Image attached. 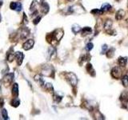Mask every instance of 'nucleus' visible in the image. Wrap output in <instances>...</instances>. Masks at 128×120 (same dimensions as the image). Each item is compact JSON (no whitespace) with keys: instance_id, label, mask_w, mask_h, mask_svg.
<instances>
[{"instance_id":"1","label":"nucleus","mask_w":128,"mask_h":120,"mask_svg":"<svg viewBox=\"0 0 128 120\" xmlns=\"http://www.w3.org/2000/svg\"><path fill=\"white\" fill-rule=\"evenodd\" d=\"M65 77H66V79L67 80V82L72 86H76L77 83H78V78H77V76L75 75L74 73H72V72L67 73L65 74Z\"/></svg>"},{"instance_id":"2","label":"nucleus","mask_w":128,"mask_h":120,"mask_svg":"<svg viewBox=\"0 0 128 120\" xmlns=\"http://www.w3.org/2000/svg\"><path fill=\"white\" fill-rule=\"evenodd\" d=\"M121 75H122V70L119 66H115L111 70V76L114 78H119Z\"/></svg>"},{"instance_id":"3","label":"nucleus","mask_w":128,"mask_h":120,"mask_svg":"<svg viewBox=\"0 0 128 120\" xmlns=\"http://www.w3.org/2000/svg\"><path fill=\"white\" fill-rule=\"evenodd\" d=\"M53 37L56 41H60V39L63 36V30L62 29H57L53 32Z\"/></svg>"},{"instance_id":"4","label":"nucleus","mask_w":128,"mask_h":120,"mask_svg":"<svg viewBox=\"0 0 128 120\" xmlns=\"http://www.w3.org/2000/svg\"><path fill=\"white\" fill-rule=\"evenodd\" d=\"M10 7L11 10H14V11H20L22 10V4L20 2H12L10 5Z\"/></svg>"},{"instance_id":"5","label":"nucleus","mask_w":128,"mask_h":120,"mask_svg":"<svg viewBox=\"0 0 128 120\" xmlns=\"http://www.w3.org/2000/svg\"><path fill=\"white\" fill-rule=\"evenodd\" d=\"M34 40L33 39H28L27 42H24V44H23V49L26 50H28L30 49H31L33 47V46H34Z\"/></svg>"},{"instance_id":"6","label":"nucleus","mask_w":128,"mask_h":120,"mask_svg":"<svg viewBox=\"0 0 128 120\" xmlns=\"http://www.w3.org/2000/svg\"><path fill=\"white\" fill-rule=\"evenodd\" d=\"M111 26H112V21L111 20H106L104 23V29L107 33H109V35H111Z\"/></svg>"},{"instance_id":"7","label":"nucleus","mask_w":128,"mask_h":120,"mask_svg":"<svg viewBox=\"0 0 128 120\" xmlns=\"http://www.w3.org/2000/svg\"><path fill=\"white\" fill-rule=\"evenodd\" d=\"M23 58H24V55H23V54L22 52H16L15 59H17L18 65H21V64H22Z\"/></svg>"},{"instance_id":"8","label":"nucleus","mask_w":128,"mask_h":120,"mask_svg":"<svg viewBox=\"0 0 128 120\" xmlns=\"http://www.w3.org/2000/svg\"><path fill=\"white\" fill-rule=\"evenodd\" d=\"M120 100L123 104L127 105L128 103V93L127 92H123L120 96Z\"/></svg>"},{"instance_id":"9","label":"nucleus","mask_w":128,"mask_h":120,"mask_svg":"<svg viewBox=\"0 0 128 120\" xmlns=\"http://www.w3.org/2000/svg\"><path fill=\"white\" fill-rule=\"evenodd\" d=\"M118 63L120 66H125L127 63V57H119L118 59Z\"/></svg>"},{"instance_id":"10","label":"nucleus","mask_w":128,"mask_h":120,"mask_svg":"<svg viewBox=\"0 0 128 120\" xmlns=\"http://www.w3.org/2000/svg\"><path fill=\"white\" fill-rule=\"evenodd\" d=\"M125 15V11H123V10H118L117 11V13H116V15H115V18L117 19V20H121L123 17Z\"/></svg>"},{"instance_id":"11","label":"nucleus","mask_w":128,"mask_h":120,"mask_svg":"<svg viewBox=\"0 0 128 120\" xmlns=\"http://www.w3.org/2000/svg\"><path fill=\"white\" fill-rule=\"evenodd\" d=\"M86 69H87V72L91 74V75L92 76H94L95 75V71H94V69H93V66H92V64L91 63H88L86 66Z\"/></svg>"},{"instance_id":"12","label":"nucleus","mask_w":128,"mask_h":120,"mask_svg":"<svg viewBox=\"0 0 128 120\" xmlns=\"http://www.w3.org/2000/svg\"><path fill=\"white\" fill-rule=\"evenodd\" d=\"M82 36H86V35H88L92 33V30L91 27H89V26H86V27H84L83 29H82Z\"/></svg>"},{"instance_id":"13","label":"nucleus","mask_w":128,"mask_h":120,"mask_svg":"<svg viewBox=\"0 0 128 120\" xmlns=\"http://www.w3.org/2000/svg\"><path fill=\"white\" fill-rule=\"evenodd\" d=\"M111 9V6L107 2H105V3H103L102 5V7H101V10L103 11V12H106L108 11H110Z\"/></svg>"},{"instance_id":"14","label":"nucleus","mask_w":128,"mask_h":120,"mask_svg":"<svg viewBox=\"0 0 128 120\" xmlns=\"http://www.w3.org/2000/svg\"><path fill=\"white\" fill-rule=\"evenodd\" d=\"M81 30H82V28L80 27V26L78 25V24H74V25L72 26V31L75 34H78Z\"/></svg>"},{"instance_id":"15","label":"nucleus","mask_w":128,"mask_h":120,"mask_svg":"<svg viewBox=\"0 0 128 120\" xmlns=\"http://www.w3.org/2000/svg\"><path fill=\"white\" fill-rule=\"evenodd\" d=\"M12 94L13 95H15V97H17L18 95V86L17 83H15L12 88Z\"/></svg>"},{"instance_id":"16","label":"nucleus","mask_w":128,"mask_h":120,"mask_svg":"<svg viewBox=\"0 0 128 120\" xmlns=\"http://www.w3.org/2000/svg\"><path fill=\"white\" fill-rule=\"evenodd\" d=\"M42 11L44 14H47L49 11V6L47 2H43L42 4Z\"/></svg>"},{"instance_id":"17","label":"nucleus","mask_w":128,"mask_h":120,"mask_svg":"<svg viewBox=\"0 0 128 120\" xmlns=\"http://www.w3.org/2000/svg\"><path fill=\"white\" fill-rule=\"evenodd\" d=\"M122 85L125 86V87H127L128 86V75H124L122 78Z\"/></svg>"},{"instance_id":"18","label":"nucleus","mask_w":128,"mask_h":120,"mask_svg":"<svg viewBox=\"0 0 128 120\" xmlns=\"http://www.w3.org/2000/svg\"><path fill=\"white\" fill-rule=\"evenodd\" d=\"M115 48L111 47L107 51V53H106V56H107V58H112L114 56V54H115Z\"/></svg>"},{"instance_id":"19","label":"nucleus","mask_w":128,"mask_h":120,"mask_svg":"<svg viewBox=\"0 0 128 120\" xmlns=\"http://www.w3.org/2000/svg\"><path fill=\"white\" fill-rule=\"evenodd\" d=\"M55 49L54 47H51L49 49V58L50 59H52L54 57V55H55Z\"/></svg>"},{"instance_id":"20","label":"nucleus","mask_w":128,"mask_h":120,"mask_svg":"<svg viewBox=\"0 0 128 120\" xmlns=\"http://www.w3.org/2000/svg\"><path fill=\"white\" fill-rule=\"evenodd\" d=\"M91 14H94V15H100V14H102L103 13V11H102V10H98V9H94V10H92V11H91Z\"/></svg>"},{"instance_id":"21","label":"nucleus","mask_w":128,"mask_h":120,"mask_svg":"<svg viewBox=\"0 0 128 120\" xmlns=\"http://www.w3.org/2000/svg\"><path fill=\"white\" fill-rule=\"evenodd\" d=\"M90 58H91V56H90L89 54H86V55H83L82 57L80 58V63H82L83 62L87 61V60H89Z\"/></svg>"},{"instance_id":"22","label":"nucleus","mask_w":128,"mask_h":120,"mask_svg":"<svg viewBox=\"0 0 128 120\" xmlns=\"http://www.w3.org/2000/svg\"><path fill=\"white\" fill-rule=\"evenodd\" d=\"M13 77H14V75H13L12 74H8V75H6V76L5 77V79H4V80H5V81H7V83H11V82H12V80H13Z\"/></svg>"},{"instance_id":"23","label":"nucleus","mask_w":128,"mask_h":120,"mask_svg":"<svg viewBox=\"0 0 128 120\" xmlns=\"http://www.w3.org/2000/svg\"><path fill=\"white\" fill-rule=\"evenodd\" d=\"M19 104H20V101L19 99H18V98H15V99H13V101L11 102V105L15 107H17Z\"/></svg>"},{"instance_id":"24","label":"nucleus","mask_w":128,"mask_h":120,"mask_svg":"<svg viewBox=\"0 0 128 120\" xmlns=\"http://www.w3.org/2000/svg\"><path fill=\"white\" fill-rule=\"evenodd\" d=\"M2 116H3V119H9L8 114H7V111H6V110H5V109H3V110H2Z\"/></svg>"},{"instance_id":"25","label":"nucleus","mask_w":128,"mask_h":120,"mask_svg":"<svg viewBox=\"0 0 128 120\" xmlns=\"http://www.w3.org/2000/svg\"><path fill=\"white\" fill-rule=\"evenodd\" d=\"M93 47H94V45H93V43L92 42H89V43H87V46H86V50H87V51H91V50L93 49Z\"/></svg>"},{"instance_id":"26","label":"nucleus","mask_w":128,"mask_h":120,"mask_svg":"<svg viewBox=\"0 0 128 120\" xmlns=\"http://www.w3.org/2000/svg\"><path fill=\"white\" fill-rule=\"evenodd\" d=\"M62 98H63V96H59L58 95H57V94H54V99L57 102H61Z\"/></svg>"},{"instance_id":"27","label":"nucleus","mask_w":128,"mask_h":120,"mask_svg":"<svg viewBox=\"0 0 128 120\" xmlns=\"http://www.w3.org/2000/svg\"><path fill=\"white\" fill-rule=\"evenodd\" d=\"M45 87H46V89H47V90L51 91V92H52V91L54 90L53 86H52L51 83H47V84H46V86H45Z\"/></svg>"},{"instance_id":"28","label":"nucleus","mask_w":128,"mask_h":120,"mask_svg":"<svg viewBox=\"0 0 128 120\" xmlns=\"http://www.w3.org/2000/svg\"><path fill=\"white\" fill-rule=\"evenodd\" d=\"M107 48H108V47H107V45L106 44H104L103 47H102V50H101V54H103L104 53H106V50H107Z\"/></svg>"},{"instance_id":"29","label":"nucleus","mask_w":128,"mask_h":120,"mask_svg":"<svg viewBox=\"0 0 128 120\" xmlns=\"http://www.w3.org/2000/svg\"><path fill=\"white\" fill-rule=\"evenodd\" d=\"M40 20H41V17H40V16H37V18L34 19L33 23H34V24H35V25H36V24H38V23H39Z\"/></svg>"},{"instance_id":"30","label":"nucleus","mask_w":128,"mask_h":120,"mask_svg":"<svg viewBox=\"0 0 128 120\" xmlns=\"http://www.w3.org/2000/svg\"><path fill=\"white\" fill-rule=\"evenodd\" d=\"M0 21H1V16H0Z\"/></svg>"}]
</instances>
